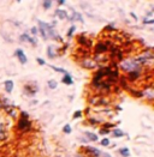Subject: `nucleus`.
<instances>
[{"label": "nucleus", "instance_id": "f3484780", "mask_svg": "<svg viewBox=\"0 0 154 157\" xmlns=\"http://www.w3.org/2000/svg\"><path fill=\"white\" fill-rule=\"evenodd\" d=\"M71 131H72V130H71V126H70V125H65L64 127H63V132L66 133V134H70Z\"/></svg>", "mask_w": 154, "mask_h": 157}, {"label": "nucleus", "instance_id": "4be33fe9", "mask_svg": "<svg viewBox=\"0 0 154 157\" xmlns=\"http://www.w3.org/2000/svg\"><path fill=\"white\" fill-rule=\"evenodd\" d=\"M38 31L41 33V35H42V39L43 40H47V36H46V33H45V30H43V28L40 25V28H38Z\"/></svg>", "mask_w": 154, "mask_h": 157}, {"label": "nucleus", "instance_id": "b1692460", "mask_svg": "<svg viewBox=\"0 0 154 157\" xmlns=\"http://www.w3.org/2000/svg\"><path fill=\"white\" fill-rule=\"evenodd\" d=\"M81 115H82V112H81V110H77V112H75V114H74V119L79 118Z\"/></svg>", "mask_w": 154, "mask_h": 157}, {"label": "nucleus", "instance_id": "dca6fc26", "mask_svg": "<svg viewBox=\"0 0 154 157\" xmlns=\"http://www.w3.org/2000/svg\"><path fill=\"white\" fill-rule=\"evenodd\" d=\"M47 55H48V58H51V59H54L55 58V54L53 52V47L50 46L48 48H47Z\"/></svg>", "mask_w": 154, "mask_h": 157}, {"label": "nucleus", "instance_id": "1a4fd4ad", "mask_svg": "<svg viewBox=\"0 0 154 157\" xmlns=\"http://www.w3.org/2000/svg\"><path fill=\"white\" fill-rule=\"evenodd\" d=\"M55 16H58V17H59V19H65V18H67V12H66L65 10H60V9H58V10L55 11Z\"/></svg>", "mask_w": 154, "mask_h": 157}, {"label": "nucleus", "instance_id": "423d86ee", "mask_svg": "<svg viewBox=\"0 0 154 157\" xmlns=\"http://www.w3.org/2000/svg\"><path fill=\"white\" fill-rule=\"evenodd\" d=\"M107 49H108V48H107V44H106V43H103V42L98 43L96 47H95V52L96 53H103V52H106Z\"/></svg>", "mask_w": 154, "mask_h": 157}, {"label": "nucleus", "instance_id": "2f4dec72", "mask_svg": "<svg viewBox=\"0 0 154 157\" xmlns=\"http://www.w3.org/2000/svg\"><path fill=\"white\" fill-rule=\"evenodd\" d=\"M0 107H1V105H0Z\"/></svg>", "mask_w": 154, "mask_h": 157}, {"label": "nucleus", "instance_id": "4468645a", "mask_svg": "<svg viewBox=\"0 0 154 157\" xmlns=\"http://www.w3.org/2000/svg\"><path fill=\"white\" fill-rule=\"evenodd\" d=\"M123 136H124L123 131H120V130H118V128L113 130V137H116V138H122Z\"/></svg>", "mask_w": 154, "mask_h": 157}, {"label": "nucleus", "instance_id": "39448f33", "mask_svg": "<svg viewBox=\"0 0 154 157\" xmlns=\"http://www.w3.org/2000/svg\"><path fill=\"white\" fill-rule=\"evenodd\" d=\"M19 41H21V42H29V43H31V44H35V43H36V41L33 39V37H30L28 34L21 35V36H19Z\"/></svg>", "mask_w": 154, "mask_h": 157}, {"label": "nucleus", "instance_id": "6ab92c4d", "mask_svg": "<svg viewBox=\"0 0 154 157\" xmlns=\"http://www.w3.org/2000/svg\"><path fill=\"white\" fill-rule=\"evenodd\" d=\"M50 67H51L52 70H54V71H57V72H60V73H67V72H66V71H65V70H63V68H58V67H55V66H50Z\"/></svg>", "mask_w": 154, "mask_h": 157}, {"label": "nucleus", "instance_id": "6e6552de", "mask_svg": "<svg viewBox=\"0 0 154 157\" xmlns=\"http://www.w3.org/2000/svg\"><path fill=\"white\" fill-rule=\"evenodd\" d=\"M5 90L6 92H9V94H11L13 90V80L11 79H9V80H6L5 82Z\"/></svg>", "mask_w": 154, "mask_h": 157}, {"label": "nucleus", "instance_id": "7c9ffc66", "mask_svg": "<svg viewBox=\"0 0 154 157\" xmlns=\"http://www.w3.org/2000/svg\"><path fill=\"white\" fill-rule=\"evenodd\" d=\"M58 4H59V5H64V4H65V1H59Z\"/></svg>", "mask_w": 154, "mask_h": 157}, {"label": "nucleus", "instance_id": "9b49d317", "mask_svg": "<svg viewBox=\"0 0 154 157\" xmlns=\"http://www.w3.org/2000/svg\"><path fill=\"white\" fill-rule=\"evenodd\" d=\"M86 137L89 139L90 142H96L98 140V134H94L91 132H86Z\"/></svg>", "mask_w": 154, "mask_h": 157}, {"label": "nucleus", "instance_id": "20e7f679", "mask_svg": "<svg viewBox=\"0 0 154 157\" xmlns=\"http://www.w3.org/2000/svg\"><path fill=\"white\" fill-rule=\"evenodd\" d=\"M16 56H17V59L19 60L21 64H26L28 59H26V54H24V52H23L22 49H17V51H16Z\"/></svg>", "mask_w": 154, "mask_h": 157}, {"label": "nucleus", "instance_id": "f03ea898", "mask_svg": "<svg viewBox=\"0 0 154 157\" xmlns=\"http://www.w3.org/2000/svg\"><path fill=\"white\" fill-rule=\"evenodd\" d=\"M122 68H123L124 71H129V72L140 71V64H137L135 59H132V60H127V61H123Z\"/></svg>", "mask_w": 154, "mask_h": 157}, {"label": "nucleus", "instance_id": "aec40b11", "mask_svg": "<svg viewBox=\"0 0 154 157\" xmlns=\"http://www.w3.org/2000/svg\"><path fill=\"white\" fill-rule=\"evenodd\" d=\"M51 6H52V1H51V0H45V1H43V7H45L46 10H47V9H50Z\"/></svg>", "mask_w": 154, "mask_h": 157}, {"label": "nucleus", "instance_id": "0eeeda50", "mask_svg": "<svg viewBox=\"0 0 154 157\" xmlns=\"http://www.w3.org/2000/svg\"><path fill=\"white\" fill-rule=\"evenodd\" d=\"M70 21H78V22H81V23H84L82 14H81L79 12H76V11H74L72 16L70 17Z\"/></svg>", "mask_w": 154, "mask_h": 157}, {"label": "nucleus", "instance_id": "412c9836", "mask_svg": "<svg viewBox=\"0 0 154 157\" xmlns=\"http://www.w3.org/2000/svg\"><path fill=\"white\" fill-rule=\"evenodd\" d=\"M75 30H76V26H75V25H72V26H71V28H70V29H69V31H67V37H71Z\"/></svg>", "mask_w": 154, "mask_h": 157}, {"label": "nucleus", "instance_id": "a211bd4d", "mask_svg": "<svg viewBox=\"0 0 154 157\" xmlns=\"http://www.w3.org/2000/svg\"><path fill=\"white\" fill-rule=\"evenodd\" d=\"M48 86H50V89H55L57 88V82L55 80H48Z\"/></svg>", "mask_w": 154, "mask_h": 157}, {"label": "nucleus", "instance_id": "c756f323", "mask_svg": "<svg viewBox=\"0 0 154 157\" xmlns=\"http://www.w3.org/2000/svg\"><path fill=\"white\" fill-rule=\"evenodd\" d=\"M103 157H112L110 154H103Z\"/></svg>", "mask_w": 154, "mask_h": 157}, {"label": "nucleus", "instance_id": "2eb2a0df", "mask_svg": "<svg viewBox=\"0 0 154 157\" xmlns=\"http://www.w3.org/2000/svg\"><path fill=\"white\" fill-rule=\"evenodd\" d=\"M139 77V71H132V72H129V79L130 80H134Z\"/></svg>", "mask_w": 154, "mask_h": 157}, {"label": "nucleus", "instance_id": "f257e3e1", "mask_svg": "<svg viewBox=\"0 0 154 157\" xmlns=\"http://www.w3.org/2000/svg\"><path fill=\"white\" fill-rule=\"evenodd\" d=\"M38 25H41L42 28H43L47 39L51 37V39L55 40V41H60V42H63V39L60 37V35H57V34H55V30H54L53 25L48 24V23H43V22H41V21H38Z\"/></svg>", "mask_w": 154, "mask_h": 157}, {"label": "nucleus", "instance_id": "7ed1b4c3", "mask_svg": "<svg viewBox=\"0 0 154 157\" xmlns=\"http://www.w3.org/2000/svg\"><path fill=\"white\" fill-rule=\"evenodd\" d=\"M30 127V122H29V119L26 118H21L18 121V128L21 131H26Z\"/></svg>", "mask_w": 154, "mask_h": 157}, {"label": "nucleus", "instance_id": "cd10ccee", "mask_svg": "<svg viewBox=\"0 0 154 157\" xmlns=\"http://www.w3.org/2000/svg\"><path fill=\"white\" fill-rule=\"evenodd\" d=\"M100 133H101V134H105V133L107 134V133H108V131H107V130H106V131H105V130H101V131H100Z\"/></svg>", "mask_w": 154, "mask_h": 157}, {"label": "nucleus", "instance_id": "9d476101", "mask_svg": "<svg viewBox=\"0 0 154 157\" xmlns=\"http://www.w3.org/2000/svg\"><path fill=\"white\" fill-rule=\"evenodd\" d=\"M63 83H64V84H67V85L74 84V80H72V77H71L70 73H65L64 78H63Z\"/></svg>", "mask_w": 154, "mask_h": 157}, {"label": "nucleus", "instance_id": "bb28decb", "mask_svg": "<svg viewBox=\"0 0 154 157\" xmlns=\"http://www.w3.org/2000/svg\"><path fill=\"white\" fill-rule=\"evenodd\" d=\"M4 134V126H2V124H0V137Z\"/></svg>", "mask_w": 154, "mask_h": 157}, {"label": "nucleus", "instance_id": "f8f14e48", "mask_svg": "<svg viewBox=\"0 0 154 157\" xmlns=\"http://www.w3.org/2000/svg\"><path fill=\"white\" fill-rule=\"evenodd\" d=\"M86 150H87V151H90V152H93V154H91L93 156H95V157L100 156V151H99L98 149H95V147H90V146H87V147H86Z\"/></svg>", "mask_w": 154, "mask_h": 157}, {"label": "nucleus", "instance_id": "a878e982", "mask_svg": "<svg viewBox=\"0 0 154 157\" xmlns=\"http://www.w3.org/2000/svg\"><path fill=\"white\" fill-rule=\"evenodd\" d=\"M31 34L33 35H36L38 34V28H31Z\"/></svg>", "mask_w": 154, "mask_h": 157}, {"label": "nucleus", "instance_id": "5701e85b", "mask_svg": "<svg viewBox=\"0 0 154 157\" xmlns=\"http://www.w3.org/2000/svg\"><path fill=\"white\" fill-rule=\"evenodd\" d=\"M108 144H110V140H108L107 138H105V139L101 140V145H103V146H107Z\"/></svg>", "mask_w": 154, "mask_h": 157}, {"label": "nucleus", "instance_id": "c85d7f7f", "mask_svg": "<svg viewBox=\"0 0 154 157\" xmlns=\"http://www.w3.org/2000/svg\"><path fill=\"white\" fill-rule=\"evenodd\" d=\"M130 14H131V16H132V17H134V18H135V21H136V19H137V17H136V14H135V13H134V12H131V13H130Z\"/></svg>", "mask_w": 154, "mask_h": 157}, {"label": "nucleus", "instance_id": "ddd939ff", "mask_svg": "<svg viewBox=\"0 0 154 157\" xmlns=\"http://www.w3.org/2000/svg\"><path fill=\"white\" fill-rule=\"evenodd\" d=\"M119 154L123 157H129L130 156V150H129L128 147H122V149L119 150Z\"/></svg>", "mask_w": 154, "mask_h": 157}, {"label": "nucleus", "instance_id": "393cba45", "mask_svg": "<svg viewBox=\"0 0 154 157\" xmlns=\"http://www.w3.org/2000/svg\"><path fill=\"white\" fill-rule=\"evenodd\" d=\"M36 61H38V64H40L41 66H43L45 64H46V63H45V60H42L41 58H38V59H36Z\"/></svg>", "mask_w": 154, "mask_h": 157}]
</instances>
